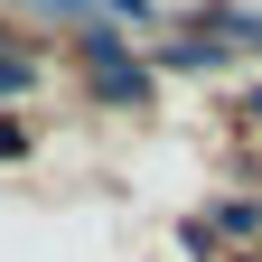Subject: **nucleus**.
I'll return each instance as SVG.
<instances>
[{
	"label": "nucleus",
	"instance_id": "f03ea898",
	"mask_svg": "<svg viewBox=\"0 0 262 262\" xmlns=\"http://www.w3.org/2000/svg\"><path fill=\"white\" fill-rule=\"evenodd\" d=\"M38 84V56H0V94H28Z\"/></svg>",
	"mask_w": 262,
	"mask_h": 262
},
{
	"label": "nucleus",
	"instance_id": "f257e3e1",
	"mask_svg": "<svg viewBox=\"0 0 262 262\" xmlns=\"http://www.w3.org/2000/svg\"><path fill=\"white\" fill-rule=\"evenodd\" d=\"M75 56L94 66V94H103V103H150V75L131 66V47L113 38V28H84V38H75Z\"/></svg>",
	"mask_w": 262,
	"mask_h": 262
},
{
	"label": "nucleus",
	"instance_id": "7ed1b4c3",
	"mask_svg": "<svg viewBox=\"0 0 262 262\" xmlns=\"http://www.w3.org/2000/svg\"><path fill=\"white\" fill-rule=\"evenodd\" d=\"M244 113H253V122H262V94H244Z\"/></svg>",
	"mask_w": 262,
	"mask_h": 262
}]
</instances>
